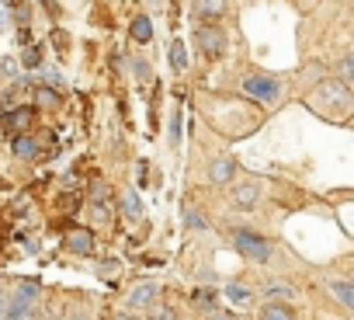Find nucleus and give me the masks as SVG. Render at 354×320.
Instances as JSON below:
<instances>
[{"label": "nucleus", "instance_id": "obj_5", "mask_svg": "<svg viewBox=\"0 0 354 320\" xmlns=\"http://www.w3.org/2000/svg\"><path fill=\"white\" fill-rule=\"evenodd\" d=\"M243 94H250L254 101H264V105H274L281 98V84L268 73H250L243 80Z\"/></svg>", "mask_w": 354, "mask_h": 320}, {"label": "nucleus", "instance_id": "obj_13", "mask_svg": "<svg viewBox=\"0 0 354 320\" xmlns=\"http://www.w3.org/2000/svg\"><path fill=\"white\" fill-rule=\"evenodd\" d=\"M118 213H122L129 223H139V220H142V199H139V192L125 188L122 199H118Z\"/></svg>", "mask_w": 354, "mask_h": 320}, {"label": "nucleus", "instance_id": "obj_37", "mask_svg": "<svg viewBox=\"0 0 354 320\" xmlns=\"http://www.w3.org/2000/svg\"><path fill=\"white\" fill-rule=\"evenodd\" d=\"M0 320H8V299H0Z\"/></svg>", "mask_w": 354, "mask_h": 320}, {"label": "nucleus", "instance_id": "obj_9", "mask_svg": "<svg viewBox=\"0 0 354 320\" xmlns=\"http://www.w3.org/2000/svg\"><path fill=\"white\" fill-rule=\"evenodd\" d=\"M223 296H226V303H230L233 310H247V306L254 303V289H250L247 282H240V278H233V282H226V289H223Z\"/></svg>", "mask_w": 354, "mask_h": 320}, {"label": "nucleus", "instance_id": "obj_35", "mask_svg": "<svg viewBox=\"0 0 354 320\" xmlns=\"http://www.w3.org/2000/svg\"><path fill=\"white\" fill-rule=\"evenodd\" d=\"M8 320H35V310L32 313H8Z\"/></svg>", "mask_w": 354, "mask_h": 320}, {"label": "nucleus", "instance_id": "obj_11", "mask_svg": "<svg viewBox=\"0 0 354 320\" xmlns=\"http://www.w3.org/2000/svg\"><path fill=\"white\" fill-rule=\"evenodd\" d=\"M323 285H326V292H330L344 310H354V282H351V278H326Z\"/></svg>", "mask_w": 354, "mask_h": 320}, {"label": "nucleus", "instance_id": "obj_38", "mask_svg": "<svg viewBox=\"0 0 354 320\" xmlns=\"http://www.w3.org/2000/svg\"><path fill=\"white\" fill-rule=\"evenodd\" d=\"M111 320H136V317H132V313H115Z\"/></svg>", "mask_w": 354, "mask_h": 320}, {"label": "nucleus", "instance_id": "obj_28", "mask_svg": "<svg viewBox=\"0 0 354 320\" xmlns=\"http://www.w3.org/2000/svg\"><path fill=\"white\" fill-rule=\"evenodd\" d=\"M170 143L174 146L181 143V112H174V118H170Z\"/></svg>", "mask_w": 354, "mask_h": 320}, {"label": "nucleus", "instance_id": "obj_1", "mask_svg": "<svg viewBox=\"0 0 354 320\" xmlns=\"http://www.w3.org/2000/svg\"><path fill=\"white\" fill-rule=\"evenodd\" d=\"M309 105H313L316 112H326L330 118H344L347 108H351V91H347V84H340V80H323V84L309 94Z\"/></svg>", "mask_w": 354, "mask_h": 320}, {"label": "nucleus", "instance_id": "obj_31", "mask_svg": "<svg viewBox=\"0 0 354 320\" xmlns=\"http://www.w3.org/2000/svg\"><path fill=\"white\" fill-rule=\"evenodd\" d=\"M91 202H108V188H104L101 181H94V188H91Z\"/></svg>", "mask_w": 354, "mask_h": 320}, {"label": "nucleus", "instance_id": "obj_6", "mask_svg": "<svg viewBox=\"0 0 354 320\" xmlns=\"http://www.w3.org/2000/svg\"><path fill=\"white\" fill-rule=\"evenodd\" d=\"M195 42L202 46V53H205L209 60H216V56L226 53V32L216 28V25H202V28L195 32Z\"/></svg>", "mask_w": 354, "mask_h": 320}, {"label": "nucleus", "instance_id": "obj_17", "mask_svg": "<svg viewBox=\"0 0 354 320\" xmlns=\"http://www.w3.org/2000/svg\"><path fill=\"white\" fill-rule=\"evenodd\" d=\"M11 150H15V157H21V160H39V153H42L39 143H35L28 132H25V136H15V146H11Z\"/></svg>", "mask_w": 354, "mask_h": 320}, {"label": "nucleus", "instance_id": "obj_26", "mask_svg": "<svg viewBox=\"0 0 354 320\" xmlns=\"http://www.w3.org/2000/svg\"><path fill=\"white\" fill-rule=\"evenodd\" d=\"M337 70H340V84H347V80L354 77V60H351V53L340 60V66H337Z\"/></svg>", "mask_w": 354, "mask_h": 320}, {"label": "nucleus", "instance_id": "obj_32", "mask_svg": "<svg viewBox=\"0 0 354 320\" xmlns=\"http://www.w3.org/2000/svg\"><path fill=\"white\" fill-rule=\"evenodd\" d=\"M28 21H32V11H28V4H21V8H18V25L28 28Z\"/></svg>", "mask_w": 354, "mask_h": 320}, {"label": "nucleus", "instance_id": "obj_29", "mask_svg": "<svg viewBox=\"0 0 354 320\" xmlns=\"http://www.w3.org/2000/svg\"><path fill=\"white\" fill-rule=\"evenodd\" d=\"M42 80H46V84H53V87H63V77H59V70H53V66H46V70H42Z\"/></svg>", "mask_w": 354, "mask_h": 320}, {"label": "nucleus", "instance_id": "obj_22", "mask_svg": "<svg viewBox=\"0 0 354 320\" xmlns=\"http://www.w3.org/2000/svg\"><path fill=\"white\" fill-rule=\"evenodd\" d=\"M91 220H94L97 226H111V209H108V202H91Z\"/></svg>", "mask_w": 354, "mask_h": 320}, {"label": "nucleus", "instance_id": "obj_2", "mask_svg": "<svg viewBox=\"0 0 354 320\" xmlns=\"http://www.w3.org/2000/svg\"><path fill=\"white\" fill-rule=\"evenodd\" d=\"M230 240H233V247H236L247 261H254V265H271V258H274V244H271L264 233L250 230V226H233V230H230Z\"/></svg>", "mask_w": 354, "mask_h": 320}, {"label": "nucleus", "instance_id": "obj_12", "mask_svg": "<svg viewBox=\"0 0 354 320\" xmlns=\"http://www.w3.org/2000/svg\"><path fill=\"white\" fill-rule=\"evenodd\" d=\"M66 251L70 254H80V258L94 254V233L91 230H70L66 233Z\"/></svg>", "mask_w": 354, "mask_h": 320}, {"label": "nucleus", "instance_id": "obj_20", "mask_svg": "<svg viewBox=\"0 0 354 320\" xmlns=\"http://www.w3.org/2000/svg\"><path fill=\"white\" fill-rule=\"evenodd\" d=\"M129 32H132V39H136L139 46H146V42L153 39V25H149V18H146V15H139V18H132V25H129Z\"/></svg>", "mask_w": 354, "mask_h": 320}, {"label": "nucleus", "instance_id": "obj_19", "mask_svg": "<svg viewBox=\"0 0 354 320\" xmlns=\"http://www.w3.org/2000/svg\"><path fill=\"white\" fill-rule=\"evenodd\" d=\"M192 303H195V306H202L205 313H209V310H216V303H219L216 285H198V289L192 292Z\"/></svg>", "mask_w": 354, "mask_h": 320}, {"label": "nucleus", "instance_id": "obj_16", "mask_svg": "<svg viewBox=\"0 0 354 320\" xmlns=\"http://www.w3.org/2000/svg\"><path fill=\"white\" fill-rule=\"evenodd\" d=\"M188 63H192L188 46H185L181 39H174V42H170V66H174L177 73H188Z\"/></svg>", "mask_w": 354, "mask_h": 320}, {"label": "nucleus", "instance_id": "obj_7", "mask_svg": "<svg viewBox=\"0 0 354 320\" xmlns=\"http://www.w3.org/2000/svg\"><path fill=\"white\" fill-rule=\"evenodd\" d=\"M261 296H264L268 303H288V299L299 296V289H295L292 282H285V278H264Z\"/></svg>", "mask_w": 354, "mask_h": 320}, {"label": "nucleus", "instance_id": "obj_23", "mask_svg": "<svg viewBox=\"0 0 354 320\" xmlns=\"http://www.w3.org/2000/svg\"><path fill=\"white\" fill-rule=\"evenodd\" d=\"M185 226L188 230H209V220L198 209H185Z\"/></svg>", "mask_w": 354, "mask_h": 320}, {"label": "nucleus", "instance_id": "obj_25", "mask_svg": "<svg viewBox=\"0 0 354 320\" xmlns=\"http://www.w3.org/2000/svg\"><path fill=\"white\" fill-rule=\"evenodd\" d=\"M21 63H25V66H32V70H35V66H39V63H42V49H39V46H28V49H25V53H21Z\"/></svg>", "mask_w": 354, "mask_h": 320}, {"label": "nucleus", "instance_id": "obj_14", "mask_svg": "<svg viewBox=\"0 0 354 320\" xmlns=\"http://www.w3.org/2000/svg\"><path fill=\"white\" fill-rule=\"evenodd\" d=\"M32 122H35V112H32V108H18V112L0 115V132H11V129H28Z\"/></svg>", "mask_w": 354, "mask_h": 320}, {"label": "nucleus", "instance_id": "obj_27", "mask_svg": "<svg viewBox=\"0 0 354 320\" xmlns=\"http://www.w3.org/2000/svg\"><path fill=\"white\" fill-rule=\"evenodd\" d=\"M35 101H39V105H59V94L49 91V87H39V91H35Z\"/></svg>", "mask_w": 354, "mask_h": 320}, {"label": "nucleus", "instance_id": "obj_33", "mask_svg": "<svg viewBox=\"0 0 354 320\" xmlns=\"http://www.w3.org/2000/svg\"><path fill=\"white\" fill-rule=\"evenodd\" d=\"M66 320H91V313H87L84 306H77V310H70V313H66Z\"/></svg>", "mask_w": 354, "mask_h": 320}, {"label": "nucleus", "instance_id": "obj_40", "mask_svg": "<svg viewBox=\"0 0 354 320\" xmlns=\"http://www.w3.org/2000/svg\"><path fill=\"white\" fill-rule=\"evenodd\" d=\"M323 320H326V317H323Z\"/></svg>", "mask_w": 354, "mask_h": 320}, {"label": "nucleus", "instance_id": "obj_4", "mask_svg": "<svg viewBox=\"0 0 354 320\" xmlns=\"http://www.w3.org/2000/svg\"><path fill=\"white\" fill-rule=\"evenodd\" d=\"M8 299V313H32L35 306H39V299H42V285L35 282V278H25V282H18L15 289H11V296H4Z\"/></svg>", "mask_w": 354, "mask_h": 320}, {"label": "nucleus", "instance_id": "obj_30", "mask_svg": "<svg viewBox=\"0 0 354 320\" xmlns=\"http://www.w3.org/2000/svg\"><path fill=\"white\" fill-rule=\"evenodd\" d=\"M0 70H4V77H18V60L4 56V60H0Z\"/></svg>", "mask_w": 354, "mask_h": 320}, {"label": "nucleus", "instance_id": "obj_15", "mask_svg": "<svg viewBox=\"0 0 354 320\" xmlns=\"http://www.w3.org/2000/svg\"><path fill=\"white\" fill-rule=\"evenodd\" d=\"M226 0H195V15L205 18V25H216V18H223Z\"/></svg>", "mask_w": 354, "mask_h": 320}, {"label": "nucleus", "instance_id": "obj_34", "mask_svg": "<svg viewBox=\"0 0 354 320\" xmlns=\"http://www.w3.org/2000/svg\"><path fill=\"white\" fill-rule=\"evenodd\" d=\"M205 320H236V317H230V313H223V310H209Z\"/></svg>", "mask_w": 354, "mask_h": 320}, {"label": "nucleus", "instance_id": "obj_10", "mask_svg": "<svg viewBox=\"0 0 354 320\" xmlns=\"http://www.w3.org/2000/svg\"><path fill=\"white\" fill-rule=\"evenodd\" d=\"M230 199H233L236 209H254L257 199H261V185H257V181H240V185H233Z\"/></svg>", "mask_w": 354, "mask_h": 320}, {"label": "nucleus", "instance_id": "obj_21", "mask_svg": "<svg viewBox=\"0 0 354 320\" xmlns=\"http://www.w3.org/2000/svg\"><path fill=\"white\" fill-rule=\"evenodd\" d=\"M146 320H181V317H177V310L170 303H156L146 310Z\"/></svg>", "mask_w": 354, "mask_h": 320}, {"label": "nucleus", "instance_id": "obj_8", "mask_svg": "<svg viewBox=\"0 0 354 320\" xmlns=\"http://www.w3.org/2000/svg\"><path fill=\"white\" fill-rule=\"evenodd\" d=\"M209 181L212 185H233L236 181V160L233 157H216L209 164Z\"/></svg>", "mask_w": 354, "mask_h": 320}, {"label": "nucleus", "instance_id": "obj_24", "mask_svg": "<svg viewBox=\"0 0 354 320\" xmlns=\"http://www.w3.org/2000/svg\"><path fill=\"white\" fill-rule=\"evenodd\" d=\"M129 66H132V77H136V80H149V63H146L142 56H132Z\"/></svg>", "mask_w": 354, "mask_h": 320}, {"label": "nucleus", "instance_id": "obj_36", "mask_svg": "<svg viewBox=\"0 0 354 320\" xmlns=\"http://www.w3.org/2000/svg\"><path fill=\"white\" fill-rule=\"evenodd\" d=\"M0 25H8V0H0Z\"/></svg>", "mask_w": 354, "mask_h": 320}, {"label": "nucleus", "instance_id": "obj_39", "mask_svg": "<svg viewBox=\"0 0 354 320\" xmlns=\"http://www.w3.org/2000/svg\"><path fill=\"white\" fill-rule=\"evenodd\" d=\"M4 296H8V292H4V278H0V299H4Z\"/></svg>", "mask_w": 354, "mask_h": 320}, {"label": "nucleus", "instance_id": "obj_3", "mask_svg": "<svg viewBox=\"0 0 354 320\" xmlns=\"http://www.w3.org/2000/svg\"><path fill=\"white\" fill-rule=\"evenodd\" d=\"M160 296H163V285L156 278H139V282H132V289L125 296V313H146L149 306L160 303Z\"/></svg>", "mask_w": 354, "mask_h": 320}, {"label": "nucleus", "instance_id": "obj_18", "mask_svg": "<svg viewBox=\"0 0 354 320\" xmlns=\"http://www.w3.org/2000/svg\"><path fill=\"white\" fill-rule=\"evenodd\" d=\"M261 320H299L295 310L288 303H264L261 306Z\"/></svg>", "mask_w": 354, "mask_h": 320}]
</instances>
